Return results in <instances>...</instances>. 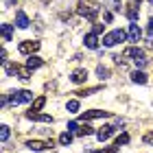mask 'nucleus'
I'll use <instances>...</instances> for the list:
<instances>
[{
	"instance_id": "16",
	"label": "nucleus",
	"mask_w": 153,
	"mask_h": 153,
	"mask_svg": "<svg viewBox=\"0 0 153 153\" xmlns=\"http://www.w3.org/2000/svg\"><path fill=\"white\" fill-rule=\"evenodd\" d=\"M131 81H134V83H140V85H144V83H147L149 79H147V74H144L142 70H134V72H131Z\"/></svg>"
},
{
	"instance_id": "3",
	"label": "nucleus",
	"mask_w": 153,
	"mask_h": 153,
	"mask_svg": "<svg viewBox=\"0 0 153 153\" xmlns=\"http://www.w3.org/2000/svg\"><path fill=\"white\" fill-rule=\"evenodd\" d=\"M127 37H129V35H127V33H125L123 29H116V31L107 33V35L103 37V44H105V46H116L118 42H125Z\"/></svg>"
},
{
	"instance_id": "7",
	"label": "nucleus",
	"mask_w": 153,
	"mask_h": 153,
	"mask_svg": "<svg viewBox=\"0 0 153 153\" xmlns=\"http://www.w3.org/2000/svg\"><path fill=\"white\" fill-rule=\"evenodd\" d=\"M26 147H29L31 151H44V149H53L55 142L53 140H46V142H42V140H29V142H26Z\"/></svg>"
},
{
	"instance_id": "11",
	"label": "nucleus",
	"mask_w": 153,
	"mask_h": 153,
	"mask_svg": "<svg viewBox=\"0 0 153 153\" xmlns=\"http://www.w3.org/2000/svg\"><path fill=\"white\" fill-rule=\"evenodd\" d=\"M16 24L20 26V29H29V24H31L29 22V16H26L24 11H18L16 13Z\"/></svg>"
},
{
	"instance_id": "24",
	"label": "nucleus",
	"mask_w": 153,
	"mask_h": 153,
	"mask_svg": "<svg viewBox=\"0 0 153 153\" xmlns=\"http://www.w3.org/2000/svg\"><path fill=\"white\" fill-rule=\"evenodd\" d=\"M125 142H129V136L127 134H120L116 138V147H120V144H125Z\"/></svg>"
},
{
	"instance_id": "15",
	"label": "nucleus",
	"mask_w": 153,
	"mask_h": 153,
	"mask_svg": "<svg viewBox=\"0 0 153 153\" xmlns=\"http://www.w3.org/2000/svg\"><path fill=\"white\" fill-rule=\"evenodd\" d=\"M83 42H85V46L92 48V51H94V48H99V35H96V33H88Z\"/></svg>"
},
{
	"instance_id": "26",
	"label": "nucleus",
	"mask_w": 153,
	"mask_h": 153,
	"mask_svg": "<svg viewBox=\"0 0 153 153\" xmlns=\"http://www.w3.org/2000/svg\"><path fill=\"white\" fill-rule=\"evenodd\" d=\"M103 31H105V26H103V24H94V29H92V33H96V35H101Z\"/></svg>"
},
{
	"instance_id": "8",
	"label": "nucleus",
	"mask_w": 153,
	"mask_h": 153,
	"mask_svg": "<svg viewBox=\"0 0 153 153\" xmlns=\"http://www.w3.org/2000/svg\"><path fill=\"white\" fill-rule=\"evenodd\" d=\"M109 112H101V109H88V112H83L81 114V120L85 123V120H92V118H107Z\"/></svg>"
},
{
	"instance_id": "30",
	"label": "nucleus",
	"mask_w": 153,
	"mask_h": 153,
	"mask_svg": "<svg viewBox=\"0 0 153 153\" xmlns=\"http://www.w3.org/2000/svg\"><path fill=\"white\" fill-rule=\"evenodd\" d=\"M149 48H151V51H153V39H149V44H147Z\"/></svg>"
},
{
	"instance_id": "12",
	"label": "nucleus",
	"mask_w": 153,
	"mask_h": 153,
	"mask_svg": "<svg viewBox=\"0 0 153 153\" xmlns=\"http://www.w3.org/2000/svg\"><path fill=\"white\" fill-rule=\"evenodd\" d=\"M112 134H114V127H112V125H105V127H101L99 131H96V138H99V140L103 142V140H107V138L112 136Z\"/></svg>"
},
{
	"instance_id": "10",
	"label": "nucleus",
	"mask_w": 153,
	"mask_h": 153,
	"mask_svg": "<svg viewBox=\"0 0 153 153\" xmlns=\"http://www.w3.org/2000/svg\"><path fill=\"white\" fill-rule=\"evenodd\" d=\"M127 35H129V39H131V42H140V37H142V29H140L138 24H129Z\"/></svg>"
},
{
	"instance_id": "32",
	"label": "nucleus",
	"mask_w": 153,
	"mask_h": 153,
	"mask_svg": "<svg viewBox=\"0 0 153 153\" xmlns=\"http://www.w3.org/2000/svg\"><path fill=\"white\" fill-rule=\"evenodd\" d=\"M149 2H151V4H153V0H149Z\"/></svg>"
},
{
	"instance_id": "22",
	"label": "nucleus",
	"mask_w": 153,
	"mask_h": 153,
	"mask_svg": "<svg viewBox=\"0 0 153 153\" xmlns=\"http://www.w3.org/2000/svg\"><path fill=\"white\" fill-rule=\"evenodd\" d=\"M68 112H72V114H76V112H79V101H76V99L68 101Z\"/></svg>"
},
{
	"instance_id": "21",
	"label": "nucleus",
	"mask_w": 153,
	"mask_h": 153,
	"mask_svg": "<svg viewBox=\"0 0 153 153\" xmlns=\"http://www.w3.org/2000/svg\"><path fill=\"white\" fill-rule=\"evenodd\" d=\"M94 134V129L90 127V125H79V129H76V136H90Z\"/></svg>"
},
{
	"instance_id": "1",
	"label": "nucleus",
	"mask_w": 153,
	"mask_h": 153,
	"mask_svg": "<svg viewBox=\"0 0 153 153\" xmlns=\"http://www.w3.org/2000/svg\"><path fill=\"white\" fill-rule=\"evenodd\" d=\"M99 11H101V7L96 0H79L76 2V13L83 18H88V20H94L96 16H99Z\"/></svg>"
},
{
	"instance_id": "28",
	"label": "nucleus",
	"mask_w": 153,
	"mask_h": 153,
	"mask_svg": "<svg viewBox=\"0 0 153 153\" xmlns=\"http://www.w3.org/2000/svg\"><path fill=\"white\" fill-rule=\"evenodd\" d=\"M79 129V123H68V131H76Z\"/></svg>"
},
{
	"instance_id": "29",
	"label": "nucleus",
	"mask_w": 153,
	"mask_h": 153,
	"mask_svg": "<svg viewBox=\"0 0 153 153\" xmlns=\"http://www.w3.org/2000/svg\"><path fill=\"white\" fill-rule=\"evenodd\" d=\"M118 149L116 147H112V149H103V151H92V153H116Z\"/></svg>"
},
{
	"instance_id": "17",
	"label": "nucleus",
	"mask_w": 153,
	"mask_h": 153,
	"mask_svg": "<svg viewBox=\"0 0 153 153\" xmlns=\"http://www.w3.org/2000/svg\"><path fill=\"white\" fill-rule=\"evenodd\" d=\"M127 18L131 20V22H136V20H138V7H136V2H134V0L129 2V9H127Z\"/></svg>"
},
{
	"instance_id": "20",
	"label": "nucleus",
	"mask_w": 153,
	"mask_h": 153,
	"mask_svg": "<svg viewBox=\"0 0 153 153\" xmlns=\"http://www.w3.org/2000/svg\"><path fill=\"white\" fill-rule=\"evenodd\" d=\"M11 37H13V26L11 24H2V39L11 42Z\"/></svg>"
},
{
	"instance_id": "9",
	"label": "nucleus",
	"mask_w": 153,
	"mask_h": 153,
	"mask_svg": "<svg viewBox=\"0 0 153 153\" xmlns=\"http://www.w3.org/2000/svg\"><path fill=\"white\" fill-rule=\"evenodd\" d=\"M26 118L29 120H42V123H53V116H48V114H39V112H26Z\"/></svg>"
},
{
	"instance_id": "6",
	"label": "nucleus",
	"mask_w": 153,
	"mask_h": 153,
	"mask_svg": "<svg viewBox=\"0 0 153 153\" xmlns=\"http://www.w3.org/2000/svg\"><path fill=\"white\" fill-rule=\"evenodd\" d=\"M7 70H9V74H16L18 79H22V81H29L31 79V70H29V68H22V66L11 64V66H7Z\"/></svg>"
},
{
	"instance_id": "23",
	"label": "nucleus",
	"mask_w": 153,
	"mask_h": 153,
	"mask_svg": "<svg viewBox=\"0 0 153 153\" xmlns=\"http://www.w3.org/2000/svg\"><path fill=\"white\" fill-rule=\"evenodd\" d=\"M9 134H11V131H9V127H7V125H2V129H0V140H7V138H9Z\"/></svg>"
},
{
	"instance_id": "4",
	"label": "nucleus",
	"mask_w": 153,
	"mask_h": 153,
	"mask_svg": "<svg viewBox=\"0 0 153 153\" xmlns=\"http://www.w3.org/2000/svg\"><path fill=\"white\" fill-rule=\"evenodd\" d=\"M9 101L13 103V105L29 103V101H33V92H31V90H18V92H13V94L9 96Z\"/></svg>"
},
{
	"instance_id": "18",
	"label": "nucleus",
	"mask_w": 153,
	"mask_h": 153,
	"mask_svg": "<svg viewBox=\"0 0 153 153\" xmlns=\"http://www.w3.org/2000/svg\"><path fill=\"white\" fill-rule=\"evenodd\" d=\"M44 105H46V96H37V99L33 101V105H31V112H39Z\"/></svg>"
},
{
	"instance_id": "25",
	"label": "nucleus",
	"mask_w": 153,
	"mask_h": 153,
	"mask_svg": "<svg viewBox=\"0 0 153 153\" xmlns=\"http://www.w3.org/2000/svg\"><path fill=\"white\" fill-rule=\"evenodd\" d=\"M96 72H99V76H101V79H105V76L109 74V70H107V68H103V66H99V68H96Z\"/></svg>"
},
{
	"instance_id": "14",
	"label": "nucleus",
	"mask_w": 153,
	"mask_h": 153,
	"mask_svg": "<svg viewBox=\"0 0 153 153\" xmlns=\"http://www.w3.org/2000/svg\"><path fill=\"white\" fill-rule=\"evenodd\" d=\"M42 64H44V59L37 57V55H29V59H26V68H29V70H35Z\"/></svg>"
},
{
	"instance_id": "27",
	"label": "nucleus",
	"mask_w": 153,
	"mask_h": 153,
	"mask_svg": "<svg viewBox=\"0 0 153 153\" xmlns=\"http://www.w3.org/2000/svg\"><path fill=\"white\" fill-rule=\"evenodd\" d=\"M144 142H147V144H153V131H149V134H144Z\"/></svg>"
},
{
	"instance_id": "13",
	"label": "nucleus",
	"mask_w": 153,
	"mask_h": 153,
	"mask_svg": "<svg viewBox=\"0 0 153 153\" xmlns=\"http://www.w3.org/2000/svg\"><path fill=\"white\" fill-rule=\"evenodd\" d=\"M72 83H85L88 81V70H83V68H79V70H74L72 72Z\"/></svg>"
},
{
	"instance_id": "31",
	"label": "nucleus",
	"mask_w": 153,
	"mask_h": 153,
	"mask_svg": "<svg viewBox=\"0 0 153 153\" xmlns=\"http://www.w3.org/2000/svg\"><path fill=\"white\" fill-rule=\"evenodd\" d=\"M42 2H51V0H42Z\"/></svg>"
},
{
	"instance_id": "19",
	"label": "nucleus",
	"mask_w": 153,
	"mask_h": 153,
	"mask_svg": "<svg viewBox=\"0 0 153 153\" xmlns=\"http://www.w3.org/2000/svg\"><path fill=\"white\" fill-rule=\"evenodd\" d=\"M70 142H72V131H64V134L59 136V144L61 147H68Z\"/></svg>"
},
{
	"instance_id": "5",
	"label": "nucleus",
	"mask_w": 153,
	"mask_h": 153,
	"mask_svg": "<svg viewBox=\"0 0 153 153\" xmlns=\"http://www.w3.org/2000/svg\"><path fill=\"white\" fill-rule=\"evenodd\" d=\"M18 51L22 53V55H35L39 51V42H35V39H24V42H20Z\"/></svg>"
},
{
	"instance_id": "2",
	"label": "nucleus",
	"mask_w": 153,
	"mask_h": 153,
	"mask_svg": "<svg viewBox=\"0 0 153 153\" xmlns=\"http://www.w3.org/2000/svg\"><path fill=\"white\" fill-rule=\"evenodd\" d=\"M123 59H131L136 64V68H144V66L149 64V59H147V55H144L142 48H127V51L123 53Z\"/></svg>"
}]
</instances>
